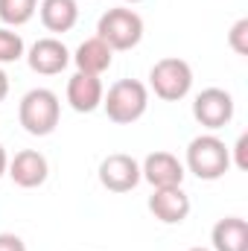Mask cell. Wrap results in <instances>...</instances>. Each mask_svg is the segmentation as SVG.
Wrapping results in <instances>:
<instances>
[{"mask_svg": "<svg viewBox=\"0 0 248 251\" xmlns=\"http://www.w3.org/2000/svg\"><path fill=\"white\" fill-rule=\"evenodd\" d=\"M62 117V102L50 88H32L24 94L21 105H18V120L24 126L26 134L32 137H47L56 131Z\"/></svg>", "mask_w": 248, "mask_h": 251, "instance_id": "6da1fadb", "label": "cell"}, {"mask_svg": "<svg viewBox=\"0 0 248 251\" xmlns=\"http://www.w3.org/2000/svg\"><path fill=\"white\" fill-rule=\"evenodd\" d=\"M187 170L201 178V181H216L222 178L234 164H231V149L225 146V140H219L216 134H198L190 140L187 146Z\"/></svg>", "mask_w": 248, "mask_h": 251, "instance_id": "7a4b0ae2", "label": "cell"}, {"mask_svg": "<svg viewBox=\"0 0 248 251\" xmlns=\"http://www.w3.org/2000/svg\"><path fill=\"white\" fill-rule=\"evenodd\" d=\"M102 108H105L111 123L117 126L137 123L149 108V88L137 79H120L102 97Z\"/></svg>", "mask_w": 248, "mask_h": 251, "instance_id": "3957f363", "label": "cell"}, {"mask_svg": "<svg viewBox=\"0 0 248 251\" xmlns=\"http://www.w3.org/2000/svg\"><path fill=\"white\" fill-rule=\"evenodd\" d=\"M97 38H102L114 53L134 50L143 41V18L134 9H125V6L108 9L97 24Z\"/></svg>", "mask_w": 248, "mask_h": 251, "instance_id": "277c9868", "label": "cell"}, {"mask_svg": "<svg viewBox=\"0 0 248 251\" xmlns=\"http://www.w3.org/2000/svg\"><path fill=\"white\" fill-rule=\"evenodd\" d=\"M149 88L155 91L158 100L164 102H178L184 100L193 88V67L178 59V56H167L161 62L152 64L149 70Z\"/></svg>", "mask_w": 248, "mask_h": 251, "instance_id": "5b68a950", "label": "cell"}, {"mask_svg": "<svg viewBox=\"0 0 248 251\" xmlns=\"http://www.w3.org/2000/svg\"><path fill=\"white\" fill-rule=\"evenodd\" d=\"M234 111H237L234 97L228 91H222V88H204L193 100V117H196V123L210 128V131H216V128L231 123Z\"/></svg>", "mask_w": 248, "mask_h": 251, "instance_id": "8992f818", "label": "cell"}, {"mask_svg": "<svg viewBox=\"0 0 248 251\" xmlns=\"http://www.w3.org/2000/svg\"><path fill=\"white\" fill-rule=\"evenodd\" d=\"M99 184L111 193H128L140 184V164L125 155V152H114L108 158H102L99 164Z\"/></svg>", "mask_w": 248, "mask_h": 251, "instance_id": "52a82bcc", "label": "cell"}, {"mask_svg": "<svg viewBox=\"0 0 248 251\" xmlns=\"http://www.w3.org/2000/svg\"><path fill=\"white\" fill-rule=\"evenodd\" d=\"M184 164L173 155V152H152L146 155V161L140 164V178H146L152 190L158 187H181L184 181Z\"/></svg>", "mask_w": 248, "mask_h": 251, "instance_id": "ba28073f", "label": "cell"}, {"mask_svg": "<svg viewBox=\"0 0 248 251\" xmlns=\"http://www.w3.org/2000/svg\"><path fill=\"white\" fill-rule=\"evenodd\" d=\"M6 173H9V178H12L18 187L32 190V187H41V184L47 181L50 164H47V158H44L38 149H21V152L9 161Z\"/></svg>", "mask_w": 248, "mask_h": 251, "instance_id": "9c48e42d", "label": "cell"}, {"mask_svg": "<svg viewBox=\"0 0 248 251\" xmlns=\"http://www.w3.org/2000/svg\"><path fill=\"white\" fill-rule=\"evenodd\" d=\"M26 64L32 73H41V76H56L62 73L64 67L70 64V50L64 47L59 38H38L29 53H26Z\"/></svg>", "mask_w": 248, "mask_h": 251, "instance_id": "30bf717a", "label": "cell"}, {"mask_svg": "<svg viewBox=\"0 0 248 251\" xmlns=\"http://www.w3.org/2000/svg\"><path fill=\"white\" fill-rule=\"evenodd\" d=\"M149 210L164 225H181L190 216V196L181 187H158L149 196Z\"/></svg>", "mask_w": 248, "mask_h": 251, "instance_id": "8fae6325", "label": "cell"}, {"mask_svg": "<svg viewBox=\"0 0 248 251\" xmlns=\"http://www.w3.org/2000/svg\"><path fill=\"white\" fill-rule=\"evenodd\" d=\"M102 97H105V88H102L99 76H91V73L76 70L67 79V102H70L73 111L91 114V111H97L102 105Z\"/></svg>", "mask_w": 248, "mask_h": 251, "instance_id": "7c38bea8", "label": "cell"}, {"mask_svg": "<svg viewBox=\"0 0 248 251\" xmlns=\"http://www.w3.org/2000/svg\"><path fill=\"white\" fill-rule=\"evenodd\" d=\"M70 62H76V70H82V73H91V76H102L111 62H114V50L102 41V38H85L79 47H76V53L70 56Z\"/></svg>", "mask_w": 248, "mask_h": 251, "instance_id": "4fadbf2b", "label": "cell"}, {"mask_svg": "<svg viewBox=\"0 0 248 251\" xmlns=\"http://www.w3.org/2000/svg\"><path fill=\"white\" fill-rule=\"evenodd\" d=\"M213 251H248V222L243 216H225L210 231Z\"/></svg>", "mask_w": 248, "mask_h": 251, "instance_id": "5bb4252c", "label": "cell"}, {"mask_svg": "<svg viewBox=\"0 0 248 251\" xmlns=\"http://www.w3.org/2000/svg\"><path fill=\"white\" fill-rule=\"evenodd\" d=\"M38 15L44 29L50 32H70L79 21V3L76 0H41Z\"/></svg>", "mask_w": 248, "mask_h": 251, "instance_id": "9a60e30c", "label": "cell"}, {"mask_svg": "<svg viewBox=\"0 0 248 251\" xmlns=\"http://www.w3.org/2000/svg\"><path fill=\"white\" fill-rule=\"evenodd\" d=\"M38 12V0H0V21L6 26H24Z\"/></svg>", "mask_w": 248, "mask_h": 251, "instance_id": "2e32d148", "label": "cell"}, {"mask_svg": "<svg viewBox=\"0 0 248 251\" xmlns=\"http://www.w3.org/2000/svg\"><path fill=\"white\" fill-rule=\"evenodd\" d=\"M26 56V47H24V38L21 32L9 29V26H0V64H12L18 59Z\"/></svg>", "mask_w": 248, "mask_h": 251, "instance_id": "e0dca14e", "label": "cell"}, {"mask_svg": "<svg viewBox=\"0 0 248 251\" xmlns=\"http://www.w3.org/2000/svg\"><path fill=\"white\" fill-rule=\"evenodd\" d=\"M228 44L237 56H248V18H240L231 32H228Z\"/></svg>", "mask_w": 248, "mask_h": 251, "instance_id": "ac0fdd59", "label": "cell"}, {"mask_svg": "<svg viewBox=\"0 0 248 251\" xmlns=\"http://www.w3.org/2000/svg\"><path fill=\"white\" fill-rule=\"evenodd\" d=\"M248 134H240V140H237V146H234V158H231V164H237V170H248Z\"/></svg>", "mask_w": 248, "mask_h": 251, "instance_id": "d6986e66", "label": "cell"}, {"mask_svg": "<svg viewBox=\"0 0 248 251\" xmlns=\"http://www.w3.org/2000/svg\"><path fill=\"white\" fill-rule=\"evenodd\" d=\"M0 251H26V243L18 234H0Z\"/></svg>", "mask_w": 248, "mask_h": 251, "instance_id": "ffe728a7", "label": "cell"}, {"mask_svg": "<svg viewBox=\"0 0 248 251\" xmlns=\"http://www.w3.org/2000/svg\"><path fill=\"white\" fill-rule=\"evenodd\" d=\"M6 94H9V76H6L3 67H0V102L6 100Z\"/></svg>", "mask_w": 248, "mask_h": 251, "instance_id": "44dd1931", "label": "cell"}, {"mask_svg": "<svg viewBox=\"0 0 248 251\" xmlns=\"http://www.w3.org/2000/svg\"><path fill=\"white\" fill-rule=\"evenodd\" d=\"M6 167H9V155H6V149H3V143H0V176L6 173Z\"/></svg>", "mask_w": 248, "mask_h": 251, "instance_id": "7402d4cb", "label": "cell"}, {"mask_svg": "<svg viewBox=\"0 0 248 251\" xmlns=\"http://www.w3.org/2000/svg\"><path fill=\"white\" fill-rule=\"evenodd\" d=\"M187 251H213V249H201V246H198V249H187Z\"/></svg>", "mask_w": 248, "mask_h": 251, "instance_id": "603a6c76", "label": "cell"}, {"mask_svg": "<svg viewBox=\"0 0 248 251\" xmlns=\"http://www.w3.org/2000/svg\"><path fill=\"white\" fill-rule=\"evenodd\" d=\"M123 3H143V0H123Z\"/></svg>", "mask_w": 248, "mask_h": 251, "instance_id": "cb8c5ba5", "label": "cell"}]
</instances>
